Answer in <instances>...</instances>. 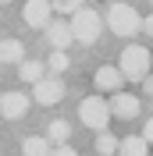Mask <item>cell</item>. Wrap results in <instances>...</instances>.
<instances>
[{
	"mask_svg": "<svg viewBox=\"0 0 153 156\" xmlns=\"http://www.w3.org/2000/svg\"><path fill=\"white\" fill-rule=\"evenodd\" d=\"M71 36H75V43H82V46H93L96 39H100V32H103V14L100 11H93V7H82L71 14Z\"/></svg>",
	"mask_w": 153,
	"mask_h": 156,
	"instance_id": "1",
	"label": "cell"
},
{
	"mask_svg": "<svg viewBox=\"0 0 153 156\" xmlns=\"http://www.w3.org/2000/svg\"><path fill=\"white\" fill-rule=\"evenodd\" d=\"M107 29L121 39H132L135 32H143V18L132 4H110L107 7Z\"/></svg>",
	"mask_w": 153,
	"mask_h": 156,
	"instance_id": "2",
	"label": "cell"
},
{
	"mask_svg": "<svg viewBox=\"0 0 153 156\" xmlns=\"http://www.w3.org/2000/svg\"><path fill=\"white\" fill-rule=\"evenodd\" d=\"M118 68H121L125 82H143L150 75V50L146 46H125L121 50V60H118Z\"/></svg>",
	"mask_w": 153,
	"mask_h": 156,
	"instance_id": "3",
	"label": "cell"
},
{
	"mask_svg": "<svg viewBox=\"0 0 153 156\" xmlns=\"http://www.w3.org/2000/svg\"><path fill=\"white\" fill-rule=\"evenodd\" d=\"M110 103H107L103 96H86L82 103H78V121L86 128H93V131H107V124H110Z\"/></svg>",
	"mask_w": 153,
	"mask_h": 156,
	"instance_id": "4",
	"label": "cell"
},
{
	"mask_svg": "<svg viewBox=\"0 0 153 156\" xmlns=\"http://www.w3.org/2000/svg\"><path fill=\"white\" fill-rule=\"evenodd\" d=\"M32 99H36L39 107H54V103H61V99H64V82H61L57 75H43L36 82V85H32Z\"/></svg>",
	"mask_w": 153,
	"mask_h": 156,
	"instance_id": "5",
	"label": "cell"
},
{
	"mask_svg": "<svg viewBox=\"0 0 153 156\" xmlns=\"http://www.w3.org/2000/svg\"><path fill=\"white\" fill-rule=\"evenodd\" d=\"M32 107V96H25L21 89H11V92H0V114L7 117V121H18L25 117Z\"/></svg>",
	"mask_w": 153,
	"mask_h": 156,
	"instance_id": "6",
	"label": "cell"
},
{
	"mask_svg": "<svg viewBox=\"0 0 153 156\" xmlns=\"http://www.w3.org/2000/svg\"><path fill=\"white\" fill-rule=\"evenodd\" d=\"M110 114L114 117H125V121H132V117H139V110H143V103H139V96L135 92H125V89H118V92H110Z\"/></svg>",
	"mask_w": 153,
	"mask_h": 156,
	"instance_id": "7",
	"label": "cell"
},
{
	"mask_svg": "<svg viewBox=\"0 0 153 156\" xmlns=\"http://www.w3.org/2000/svg\"><path fill=\"white\" fill-rule=\"evenodd\" d=\"M21 14H25V25L29 29H47L50 21H54V4L50 0H29L21 7Z\"/></svg>",
	"mask_w": 153,
	"mask_h": 156,
	"instance_id": "8",
	"label": "cell"
},
{
	"mask_svg": "<svg viewBox=\"0 0 153 156\" xmlns=\"http://www.w3.org/2000/svg\"><path fill=\"white\" fill-rule=\"evenodd\" d=\"M93 82H96V89H100V92H118V89H121V82H125V75H121V68H118V64H103V68H96Z\"/></svg>",
	"mask_w": 153,
	"mask_h": 156,
	"instance_id": "9",
	"label": "cell"
},
{
	"mask_svg": "<svg viewBox=\"0 0 153 156\" xmlns=\"http://www.w3.org/2000/svg\"><path fill=\"white\" fill-rule=\"evenodd\" d=\"M47 43L54 50H68L71 43H75V36H71V21H50V25H47Z\"/></svg>",
	"mask_w": 153,
	"mask_h": 156,
	"instance_id": "10",
	"label": "cell"
},
{
	"mask_svg": "<svg viewBox=\"0 0 153 156\" xmlns=\"http://www.w3.org/2000/svg\"><path fill=\"white\" fill-rule=\"evenodd\" d=\"M118 156H150V142L143 135H128L118 142Z\"/></svg>",
	"mask_w": 153,
	"mask_h": 156,
	"instance_id": "11",
	"label": "cell"
},
{
	"mask_svg": "<svg viewBox=\"0 0 153 156\" xmlns=\"http://www.w3.org/2000/svg\"><path fill=\"white\" fill-rule=\"evenodd\" d=\"M21 60H25L21 39H0V64H21Z\"/></svg>",
	"mask_w": 153,
	"mask_h": 156,
	"instance_id": "12",
	"label": "cell"
},
{
	"mask_svg": "<svg viewBox=\"0 0 153 156\" xmlns=\"http://www.w3.org/2000/svg\"><path fill=\"white\" fill-rule=\"evenodd\" d=\"M47 138H50V146H64L68 138H71V124H68V121H50Z\"/></svg>",
	"mask_w": 153,
	"mask_h": 156,
	"instance_id": "13",
	"label": "cell"
},
{
	"mask_svg": "<svg viewBox=\"0 0 153 156\" xmlns=\"http://www.w3.org/2000/svg\"><path fill=\"white\" fill-rule=\"evenodd\" d=\"M21 156H50V138H39V135L25 138L21 142Z\"/></svg>",
	"mask_w": 153,
	"mask_h": 156,
	"instance_id": "14",
	"label": "cell"
},
{
	"mask_svg": "<svg viewBox=\"0 0 153 156\" xmlns=\"http://www.w3.org/2000/svg\"><path fill=\"white\" fill-rule=\"evenodd\" d=\"M18 75H21V82H32V85H36L39 78L47 75V64H39V60H21Z\"/></svg>",
	"mask_w": 153,
	"mask_h": 156,
	"instance_id": "15",
	"label": "cell"
},
{
	"mask_svg": "<svg viewBox=\"0 0 153 156\" xmlns=\"http://www.w3.org/2000/svg\"><path fill=\"white\" fill-rule=\"evenodd\" d=\"M96 153L100 156H114L118 153V138L110 135V131H100V135H96Z\"/></svg>",
	"mask_w": 153,
	"mask_h": 156,
	"instance_id": "16",
	"label": "cell"
},
{
	"mask_svg": "<svg viewBox=\"0 0 153 156\" xmlns=\"http://www.w3.org/2000/svg\"><path fill=\"white\" fill-rule=\"evenodd\" d=\"M47 68H50V75H61V71H68V53H64V50H54Z\"/></svg>",
	"mask_w": 153,
	"mask_h": 156,
	"instance_id": "17",
	"label": "cell"
},
{
	"mask_svg": "<svg viewBox=\"0 0 153 156\" xmlns=\"http://www.w3.org/2000/svg\"><path fill=\"white\" fill-rule=\"evenodd\" d=\"M50 4H54V11H57V14H68V18H71V14L86 4V0H50Z\"/></svg>",
	"mask_w": 153,
	"mask_h": 156,
	"instance_id": "18",
	"label": "cell"
},
{
	"mask_svg": "<svg viewBox=\"0 0 153 156\" xmlns=\"http://www.w3.org/2000/svg\"><path fill=\"white\" fill-rule=\"evenodd\" d=\"M50 156H78V153H75V149H71V146H68V142H64V146L50 149Z\"/></svg>",
	"mask_w": 153,
	"mask_h": 156,
	"instance_id": "19",
	"label": "cell"
},
{
	"mask_svg": "<svg viewBox=\"0 0 153 156\" xmlns=\"http://www.w3.org/2000/svg\"><path fill=\"white\" fill-rule=\"evenodd\" d=\"M143 138H146V142H153V117L146 121V128H143Z\"/></svg>",
	"mask_w": 153,
	"mask_h": 156,
	"instance_id": "20",
	"label": "cell"
},
{
	"mask_svg": "<svg viewBox=\"0 0 153 156\" xmlns=\"http://www.w3.org/2000/svg\"><path fill=\"white\" fill-rule=\"evenodd\" d=\"M143 32H146V36H153V14H150V18H143Z\"/></svg>",
	"mask_w": 153,
	"mask_h": 156,
	"instance_id": "21",
	"label": "cell"
},
{
	"mask_svg": "<svg viewBox=\"0 0 153 156\" xmlns=\"http://www.w3.org/2000/svg\"><path fill=\"white\" fill-rule=\"evenodd\" d=\"M143 89H146V92L153 96V75H146V78H143Z\"/></svg>",
	"mask_w": 153,
	"mask_h": 156,
	"instance_id": "22",
	"label": "cell"
},
{
	"mask_svg": "<svg viewBox=\"0 0 153 156\" xmlns=\"http://www.w3.org/2000/svg\"><path fill=\"white\" fill-rule=\"evenodd\" d=\"M0 4H7V0H0Z\"/></svg>",
	"mask_w": 153,
	"mask_h": 156,
	"instance_id": "23",
	"label": "cell"
},
{
	"mask_svg": "<svg viewBox=\"0 0 153 156\" xmlns=\"http://www.w3.org/2000/svg\"><path fill=\"white\" fill-rule=\"evenodd\" d=\"M150 4H153V0H150Z\"/></svg>",
	"mask_w": 153,
	"mask_h": 156,
	"instance_id": "24",
	"label": "cell"
},
{
	"mask_svg": "<svg viewBox=\"0 0 153 156\" xmlns=\"http://www.w3.org/2000/svg\"><path fill=\"white\" fill-rule=\"evenodd\" d=\"M150 156H153V153H150Z\"/></svg>",
	"mask_w": 153,
	"mask_h": 156,
	"instance_id": "25",
	"label": "cell"
},
{
	"mask_svg": "<svg viewBox=\"0 0 153 156\" xmlns=\"http://www.w3.org/2000/svg\"><path fill=\"white\" fill-rule=\"evenodd\" d=\"M114 156H118V153H114Z\"/></svg>",
	"mask_w": 153,
	"mask_h": 156,
	"instance_id": "26",
	"label": "cell"
}]
</instances>
